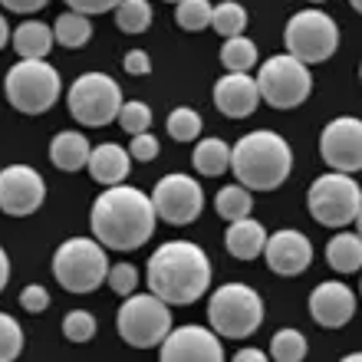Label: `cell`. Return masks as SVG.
I'll use <instances>...</instances> for the list:
<instances>
[{
	"label": "cell",
	"mask_w": 362,
	"mask_h": 362,
	"mask_svg": "<svg viewBox=\"0 0 362 362\" xmlns=\"http://www.w3.org/2000/svg\"><path fill=\"white\" fill-rule=\"evenodd\" d=\"M155 204L152 198L129 185H112L93 201L89 228L93 238L109 250H139L155 234Z\"/></svg>",
	"instance_id": "1"
},
{
	"label": "cell",
	"mask_w": 362,
	"mask_h": 362,
	"mask_svg": "<svg viewBox=\"0 0 362 362\" xmlns=\"http://www.w3.org/2000/svg\"><path fill=\"white\" fill-rule=\"evenodd\" d=\"M148 286L168 306H188L208 293L211 260L191 240H168L148 257Z\"/></svg>",
	"instance_id": "2"
},
{
	"label": "cell",
	"mask_w": 362,
	"mask_h": 362,
	"mask_svg": "<svg viewBox=\"0 0 362 362\" xmlns=\"http://www.w3.org/2000/svg\"><path fill=\"white\" fill-rule=\"evenodd\" d=\"M230 168L247 191H274L293 172V148L284 135L257 129L230 148Z\"/></svg>",
	"instance_id": "3"
},
{
	"label": "cell",
	"mask_w": 362,
	"mask_h": 362,
	"mask_svg": "<svg viewBox=\"0 0 362 362\" xmlns=\"http://www.w3.org/2000/svg\"><path fill=\"white\" fill-rule=\"evenodd\" d=\"M208 320L221 339H247L264 323V300L247 284H224L211 293Z\"/></svg>",
	"instance_id": "4"
},
{
	"label": "cell",
	"mask_w": 362,
	"mask_h": 362,
	"mask_svg": "<svg viewBox=\"0 0 362 362\" xmlns=\"http://www.w3.org/2000/svg\"><path fill=\"white\" fill-rule=\"evenodd\" d=\"M109 274L105 247L95 238H69L53 254V276L69 293H93Z\"/></svg>",
	"instance_id": "5"
},
{
	"label": "cell",
	"mask_w": 362,
	"mask_h": 362,
	"mask_svg": "<svg viewBox=\"0 0 362 362\" xmlns=\"http://www.w3.org/2000/svg\"><path fill=\"white\" fill-rule=\"evenodd\" d=\"M4 89H7V99L17 112L40 115L53 109L63 83H59V73L49 66L47 59H20V63H13L7 69Z\"/></svg>",
	"instance_id": "6"
},
{
	"label": "cell",
	"mask_w": 362,
	"mask_h": 362,
	"mask_svg": "<svg viewBox=\"0 0 362 362\" xmlns=\"http://www.w3.org/2000/svg\"><path fill=\"white\" fill-rule=\"evenodd\" d=\"M115 326L129 346L152 349V346H162L165 336L172 333V310L155 293H132L119 306Z\"/></svg>",
	"instance_id": "7"
},
{
	"label": "cell",
	"mask_w": 362,
	"mask_h": 362,
	"mask_svg": "<svg viewBox=\"0 0 362 362\" xmlns=\"http://www.w3.org/2000/svg\"><path fill=\"white\" fill-rule=\"evenodd\" d=\"M284 47L290 57L306 63V66L310 63H326L339 49V27L323 10H300V13L290 17V23L284 30Z\"/></svg>",
	"instance_id": "8"
},
{
	"label": "cell",
	"mask_w": 362,
	"mask_h": 362,
	"mask_svg": "<svg viewBox=\"0 0 362 362\" xmlns=\"http://www.w3.org/2000/svg\"><path fill=\"white\" fill-rule=\"evenodd\" d=\"M306 208L323 228H346L353 224L362 208V188L343 172H329L310 185L306 191Z\"/></svg>",
	"instance_id": "9"
},
{
	"label": "cell",
	"mask_w": 362,
	"mask_h": 362,
	"mask_svg": "<svg viewBox=\"0 0 362 362\" xmlns=\"http://www.w3.org/2000/svg\"><path fill=\"white\" fill-rule=\"evenodd\" d=\"M119 109H122V89L105 73H83L69 86V115L79 125L103 129L119 119Z\"/></svg>",
	"instance_id": "10"
},
{
	"label": "cell",
	"mask_w": 362,
	"mask_h": 362,
	"mask_svg": "<svg viewBox=\"0 0 362 362\" xmlns=\"http://www.w3.org/2000/svg\"><path fill=\"white\" fill-rule=\"evenodd\" d=\"M254 79H257L260 99L267 105H274V109H296L313 93V76H310L306 63L293 59L290 53L270 57L260 66V76H254Z\"/></svg>",
	"instance_id": "11"
},
{
	"label": "cell",
	"mask_w": 362,
	"mask_h": 362,
	"mask_svg": "<svg viewBox=\"0 0 362 362\" xmlns=\"http://www.w3.org/2000/svg\"><path fill=\"white\" fill-rule=\"evenodd\" d=\"M155 214L165 224H191L204 208V191L191 175H165L152 191Z\"/></svg>",
	"instance_id": "12"
},
{
	"label": "cell",
	"mask_w": 362,
	"mask_h": 362,
	"mask_svg": "<svg viewBox=\"0 0 362 362\" xmlns=\"http://www.w3.org/2000/svg\"><path fill=\"white\" fill-rule=\"evenodd\" d=\"M320 155L333 172H362V119L339 115L320 135Z\"/></svg>",
	"instance_id": "13"
},
{
	"label": "cell",
	"mask_w": 362,
	"mask_h": 362,
	"mask_svg": "<svg viewBox=\"0 0 362 362\" xmlns=\"http://www.w3.org/2000/svg\"><path fill=\"white\" fill-rule=\"evenodd\" d=\"M47 198V185L30 165H7L0 172V211L10 218H30Z\"/></svg>",
	"instance_id": "14"
},
{
	"label": "cell",
	"mask_w": 362,
	"mask_h": 362,
	"mask_svg": "<svg viewBox=\"0 0 362 362\" xmlns=\"http://www.w3.org/2000/svg\"><path fill=\"white\" fill-rule=\"evenodd\" d=\"M162 362H224V346L208 326H181L165 336Z\"/></svg>",
	"instance_id": "15"
},
{
	"label": "cell",
	"mask_w": 362,
	"mask_h": 362,
	"mask_svg": "<svg viewBox=\"0 0 362 362\" xmlns=\"http://www.w3.org/2000/svg\"><path fill=\"white\" fill-rule=\"evenodd\" d=\"M264 257H267V267L280 276H300L310 264H313V244L306 234L300 230H276L267 238V247H264Z\"/></svg>",
	"instance_id": "16"
},
{
	"label": "cell",
	"mask_w": 362,
	"mask_h": 362,
	"mask_svg": "<svg viewBox=\"0 0 362 362\" xmlns=\"http://www.w3.org/2000/svg\"><path fill=\"white\" fill-rule=\"evenodd\" d=\"M356 313V293L339 280H323L310 293V316L323 329H339L353 320Z\"/></svg>",
	"instance_id": "17"
},
{
	"label": "cell",
	"mask_w": 362,
	"mask_h": 362,
	"mask_svg": "<svg viewBox=\"0 0 362 362\" xmlns=\"http://www.w3.org/2000/svg\"><path fill=\"white\" fill-rule=\"evenodd\" d=\"M214 105L228 119H247L260 105V89L257 79L247 73H228L214 83Z\"/></svg>",
	"instance_id": "18"
},
{
	"label": "cell",
	"mask_w": 362,
	"mask_h": 362,
	"mask_svg": "<svg viewBox=\"0 0 362 362\" xmlns=\"http://www.w3.org/2000/svg\"><path fill=\"white\" fill-rule=\"evenodd\" d=\"M89 175L93 181L105 185V188H112V185H122L129 178V168H132V155L125 152L122 145L115 142H105V145H95L93 155H89Z\"/></svg>",
	"instance_id": "19"
},
{
	"label": "cell",
	"mask_w": 362,
	"mask_h": 362,
	"mask_svg": "<svg viewBox=\"0 0 362 362\" xmlns=\"http://www.w3.org/2000/svg\"><path fill=\"white\" fill-rule=\"evenodd\" d=\"M267 228L254 218H244V221H234L224 234V247L234 260H257L267 247Z\"/></svg>",
	"instance_id": "20"
},
{
	"label": "cell",
	"mask_w": 362,
	"mask_h": 362,
	"mask_svg": "<svg viewBox=\"0 0 362 362\" xmlns=\"http://www.w3.org/2000/svg\"><path fill=\"white\" fill-rule=\"evenodd\" d=\"M89 155H93V145L83 132H59L53 142H49V162L57 165L59 172H79L89 165Z\"/></svg>",
	"instance_id": "21"
},
{
	"label": "cell",
	"mask_w": 362,
	"mask_h": 362,
	"mask_svg": "<svg viewBox=\"0 0 362 362\" xmlns=\"http://www.w3.org/2000/svg\"><path fill=\"white\" fill-rule=\"evenodd\" d=\"M13 49H17L20 59H47L57 37H53V30L47 23H40V20H27V23H20L13 30Z\"/></svg>",
	"instance_id": "22"
},
{
	"label": "cell",
	"mask_w": 362,
	"mask_h": 362,
	"mask_svg": "<svg viewBox=\"0 0 362 362\" xmlns=\"http://www.w3.org/2000/svg\"><path fill=\"white\" fill-rule=\"evenodd\" d=\"M191 162H194L198 175H204V178H221L230 168V145L224 139H201L194 145Z\"/></svg>",
	"instance_id": "23"
},
{
	"label": "cell",
	"mask_w": 362,
	"mask_h": 362,
	"mask_svg": "<svg viewBox=\"0 0 362 362\" xmlns=\"http://www.w3.org/2000/svg\"><path fill=\"white\" fill-rule=\"evenodd\" d=\"M326 264L339 274H356L362 270V238L359 234H336L326 244Z\"/></svg>",
	"instance_id": "24"
},
{
	"label": "cell",
	"mask_w": 362,
	"mask_h": 362,
	"mask_svg": "<svg viewBox=\"0 0 362 362\" xmlns=\"http://www.w3.org/2000/svg\"><path fill=\"white\" fill-rule=\"evenodd\" d=\"M53 37H57L59 47L79 49V47H86L89 37H93V23H89V17L76 13V10H66V13H59L57 23H53Z\"/></svg>",
	"instance_id": "25"
},
{
	"label": "cell",
	"mask_w": 362,
	"mask_h": 362,
	"mask_svg": "<svg viewBox=\"0 0 362 362\" xmlns=\"http://www.w3.org/2000/svg\"><path fill=\"white\" fill-rule=\"evenodd\" d=\"M214 208H218V214L228 221V224H234V221L250 218L254 198H250V191L244 188V185H224V188L218 191V198H214Z\"/></svg>",
	"instance_id": "26"
},
{
	"label": "cell",
	"mask_w": 362,
	"mask_h": 362,
	"mask_svg": "<svg viewBox=\"0 0 362 362\" xmlns=\"http://www.w3.org/2000/svg\"><path fill=\"white\" fill-rule=\"evenodd\" d=\"M221 63H224L228 73H250L254 63H257V43L247 40L244 33L224 40V47H221Z\"/></svg>",
	"instance_id": "27"
},
{
	"label": "cell",
	"mask_w": 362,
	"mask_h": 362,
	"mask_svg": "<svg viewBox=\"0 0 362 362\" xmlns=\"http://www.w3.org/2000/svg\"><path fill=\"white\" fill-rule=\"evenodd\" d=\"M152 23V4L148 0H122L115 7V27L122 33H145Z\"/></svg>",
	"instance_id": "28"
},
{
	"label": "cell",
	"mask_w": 362,
	"mask_h": 362,
	"mask_svg": "<svg viewBox=\"0 0 362 362\" xmlns=\"http://www.w3.org/2000/svg\"><path fill=\"white\" fill-rule=\"evenodd\" d=\"M211 27L218 30L224 40L240 37L244 27H247V10L240 7V4H234V0H224V4H218V7L211 10Z\"/></svg>",
	"instance_id": "29"
},
{
	"label": "cell",
	"mask_w": 362,
	"mask_h": 362,
	"mask_svg": "<svg viewBox=\"0 0 362 362\" xmlns=\"http://www.w3.org/2000/svg\"><path fill=\"white\" fill-rule=\"evenodd\" d=\"M274 362H303L306 359V336L300 329H276L270 339Z\"/></svg>",
	"instance_id": "30"
},
{
	"label": "cell",
	"mask_w": 362,
	"mask_h": 362,
	"mask_svg": "<svg viewBox=\"0 0 362 362\" xmlns=\"http://www.w3.org/2000/svg\"><path fill=\"white\" fill-rule=\"evenodd\" d=\"M211 0H178L175 4V23L181 30H204L211 23Z\"/></svg>",
	"instance_id": "31"
},
{
	"label": "cell",
	"mask_w": 362,
	"mask_h": 362,
	"mask_svg": "<svg viewBox=\"0 0 362 362\" xmlns=\"http://www.w3.org/2000/svg\"><path fill=\"white\" fill-rule=\"evenodd\" d=\"M168 135H172L175 142H194L201 135V115L188 105H181L168 115Z\"/></svg>",
	"instance_id": "32"
},
{
	"label": "cell",
	"mask_w": 362,
	"mask_h": 362,
	"mask_svg": "<svg viewBox=\"0 0 362 362\" xmlns=\"http://www.w3.org/2000/svg\"><path fill=\"white\" fill-rule=\"evenodd\" d=\"M23 349V329L13 316L0 313V362H13Z\"/></svg>",
	"instance_id": "33"
},
{
	"label": "cell",
	"mask_w": 362,
	"mask_h": 362,
	"mask_svg": "<svg viewBox=\"0 0 362 362\" xmlns=\"http://www.w3.org/2000/svg\"><path fill=\"white\" fill-rule=\"evenodd\" d=\"M119 129L129 135H142L148 125H152V109L145 103H122V109H119Z\"/></svg>",
	"instance_id": "34"
},
{
	"label": "cell",
	"mask_w": 362,
	"mask_h": 362,
	"mask_svg": "<svg viewBox=\"0 0 362 362\" xmlns=\"http://www.w3.org/2000/svg\"><path fill=\"white\" fill-rule=\"evenodd\" d=\"M63 336L69 343H89L95 336V316L86 313V310H73L63 320Z\"/></svg>",
	"instance_id": "35"
},
{
	"label": "cell",
	"mask_w": 362,
	"mask_h": 362,
	"mask_svg": "<svg viewBox=\"0 0 362 362\" xmlns=\"http://www.w3.org/2000/svg\"><path fill=\"white\" fill-rule=\"evenodd\" d=\"M105 284L112 286L119 296H132L135 286H139V270H135L132 264H115V267H109V274H105Z\"/></svg>",
	"instance_id": "36"
},
{
	"label": "cell",
	"mask_w": 362,
	"mask_h": 362,
	"mask_svg": "<svg viewBox=\"0 0 362 362\" xmlns=\"http://www.w3.org/2000/svg\"><path fill=\"white\" fill-rule=\"evenodd\" d=\"M158 152H162V145H158V139H155V135H148V132L132 135L129 155H132L135 162H152V158H158Z\"/></svg>",
	"instance_id": "37"
},
{
	"label": "cell",
	"mask_w": 362,
	"mask_h": 362,
	"mask_svg": "<svg viewBox=\"0 0 362 362\" xmlns=\"http://www.w3.org/2000/svg\"><path fill=\"white\" fill-rule=\"evenodd\" d=\"M20 306L27 310V313H43L49 310V293L43 284H30L23 286V293H20Z\"/></svg>",
	"instance_id": "38"
},
{
	"label": "cell",
	"mask_w": 362,
	"mask_h": 362,
	"mask_svg": "<svg viewBox=\"0 0 362 362\" xmlns=\"http://www.w3.org/2000/svg\"><path fill=\"white\" fill-rule=\"evenodd\" d=\"M122 69L129 76H148V73H152V57H148L145 49H129L122 59Z\"/></svg>",
	"instance_id": "39"
},
{
	"label": "cell",
	"mask_w": 362,
	"mask_h": 362,
	"mask_svg": "<svg viewBox=\"0 0 362 362\" xmlns=\"http://www.w3.org/2000/svg\"><path fill=\"white\" fill-rule=\"evenodd\" d=\"M69 10H76L83 17H93V13H105V10H115L122 0H66Z\"/></svg>",
	"instance_id": "40"
},
{
	"label": "cell",
	"mask_w": 362,
	"mask_h": 362,
	"mask_svg": "<svg viewBox=\"0 0 362 362\" xmlns=\"http://www.w3.org/2000/svg\"><path fill=\"white\" fill-rule=\"evenodd\" d=\"M7 10H13V13H37V10H43L49 4V0H0Z\"/></svg>",
	"instance_id": "41"
},
{
	"label": "cell",
	"mask_w": 362,
	"mask_h": 362,
	"mask_svg": "<svg viewBox=\"0 0 362 362\" xmlns=\"http://www.w3.org/2000/svg\"><path fill=\"white\" fill-rule=\"evenodd\" d=\"M230 362H267V356L260 353V349H254V346H247V349L234 353V359H230Z\"/></svg>",
	"instance_id": "42"
},
{
	"label": "cell",
	"mask_w": 362,
	"mask_h": 362,
	"mask_svg": "<svg viewBox=\"0 0 362 362\" xmlns=\"http://www.w3.org/2000/svg\"><path fill=\"white\" fill-rule=\"evenodd\" d=\"M7 280H10V260H7V250L0 247V290L7 286Z\"/></svg>",
	"instance_id": "43"
},
{
	"label": "cell",
	"mask_w": 362,
	"mask_h": 362,
	"mask_svg": "<svg viewBox=\"0 0 362 362\" xmlns=\"http://www.w3.org/2000/svg\"><path fill=\"white\" fill-rule=\"evenodd\" d=\"M10 37H13V33H10V27H7V20L0 17V49L7 47V40H10Z\"/></svg>",
	"instance_id": "44"
},
{
	"label": "cell",
	"mask_w": 362,
	"mask_h": 362,
	"mask_svg": "<svg viewBox=\"0 0 362 362\" xmlns=\"http://www.w3.org/2000/svg\"><path fill=\"white\" fill-rule=\"evenodd\" d=\"M339 362H362V353H349L346 359H339Z\"/></svg>",
	"instance_id": "45"
},
{
	"label": "cell",
	"mask_w": 362,
	"mask_h": 362,
	"mask_svg": "<svg viewBox=\"0 0 362 362\" xmlns=\"http://www.w3.org/2000/svg\"><path fill=\"white\" fill-rule=\"evenodd\" d=\"M356 234L362 238V208H359V214H356Z\"/></svg>",
	"instance_id": "46"
},
{
	"label": "cell",
	"mask_w": 362,
	"mask_h": 362,
	"mask_svg": "<svg viewBox=\"0 0 362 362\" xmlns=\"http://www.w3.org/2000/svg\"><path fill=\"white\" fill-rule=\"evenodd\" d=\"M349 4H353V7H356V10H359V13H362V0H349Z\"/></svg>",
	"instance_id": "47"
},
{
	"label": "cell",
	"mask_w": 362,
	"mask_h": 362,
	"mask_svg": "<svg viewBox=\"0 0 362 362\" xmlns=\"http://www.w3.org/2000/svg\"><path fill=\"white\" fill-rule=\"evenodd\" d=\"M310 4H323V0H310Z\"/></svg>",
	"instance_id": "48"
},
{
	"label": "cell",
	"mask_w": 362,
	"mask_h": 362,
	"mask_svg": "<svg viewBox=\"0 0 362 362\" xmlns=\"http://www.w3.org/2000/svg\"><path fill=\"white\" fill-rule=\"evenodd\" d=\"M165 4H178V0H165Z\"/></svg>",
	"instance_id": "49"
},
{
	"label": "cell",
	"mask_w": 362,
	"mask_h": 362,
	"mask_svg": "<svg viewBox=\"0 0 362 362\" xmlns=\"http://www.w3.org/2000/svg\"><path fill=\"white\" fill-rule=\"evenodd\" d=\"M359 79H362V66H359Z\"/></svg>",
	"instance_id": "50"
},
{
	"label": "cell",
	"mask_w": 362,
	"mask_h": 362,
	"mask_svg": "<svg viewBox=\"0 0 362 362\" xmlns=\"http://www.w3.org/2000/svg\"><path fill=\"white\" fill-rule=\"evenodd\" d=\"M359 286H362V284H359Z\"/></svg>",
	"instance_id": "51"
}]
</instances>
